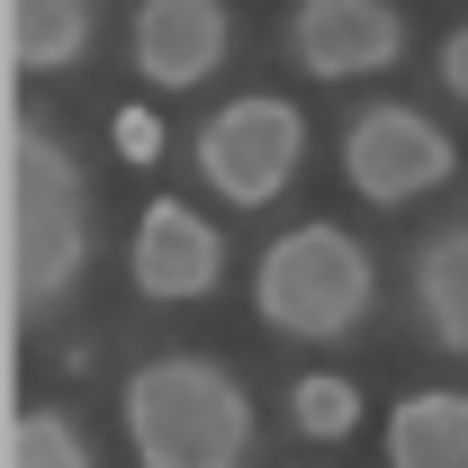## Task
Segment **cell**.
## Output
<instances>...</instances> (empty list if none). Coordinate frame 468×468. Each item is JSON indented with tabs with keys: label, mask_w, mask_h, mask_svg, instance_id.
<instances>
[{
	"label": "cell",
	"mask_w": 468,
	"mask_h": 468,
	"mask_svg": "<svg viewBox=\"0 0 468 468\" xmlns=\"http://www.w3.org/2000/svg\"><path fill=\"white\" fill-rule=\"evenodd\" d=\"M388 468H468V397L460 388L397 397V414H388Z\"/></svg>",
	"instance_id": "8fae6325"
},
{
	"label": "cell",
	"mask_w": 468,
	"mask_h": 468,
	"mask_svg": "<svg viewBox=\"0 0 468 468\" xmlns=\"http://www.w3.org/2000/svg\"><path fill=\"white\" fill-rule=\"evenodd\" d=\"M90 271V180L37 117L9 126V306L46 315Z\"/></svg>",
	"instance_id": "7a4b0ae2"
},
{
	"label": "cell",
	"mask_w": 468,
	"mask_h": 468,
	"mask_svg": "<svg viewBox=\"0 0 468 468\" xmlns=\"http://www.w3.org/2000/svg\"><path fill=\"white\" fill-rule=\"evenodd\" d=\"M109 135H117V154H126V163H154V154H163V126H154L144 109H117Z\"/></svg>",
	"instance_id": "5bb4252c"
},
{
	"label": "cell",
	"mask_w": 468,
	"mask_h": 468,
	"mask_svg": "<svg viewBox=\"0 0 468 468\" xmlns=\"http://www.w3.org/2000/svg\"><path fill=\"white\" fill-rule=\"evenodd\" d=\"M234 46V9L226 0H144L126 27V55L144 90H198Z\"/></svg>",
	"instance_id": "ba28073f"
},
{
	"label": "cell",
	"mask_w": 468,
	"mask_h": 468,
	"mask_svg": "<svg viewBox=\"0 0 468 468\" xmlns=\"http://www.w3.org/2000/svg\"><path fill=\"white\" fill-rule=\"evenodd\" d=\"M90 37H100V9L90 0H9L0 9L9 72H63V63L90 55Z\"/></svg>",
	"instance_id": "9c48e42d"
},
{
	"label": "cell",
	"mask_w": 468,
	"mask_h": 468,
	"mask_svg": "<svg viewBox=\"0 0 468 468\" xmlns=\"http://www.w3.org/2000/svg\"><path fill=\"white\" fill-rule=\"evenodd\" d=\"M9 468H100V460H90V441H81L72 414L18 406V414H9Z\"/></svg>",
	"instance_id": "7c38bea8"
},
{
	"label": "cell",
	"mask_w": 468,
	"mask_h": 468,
	"mask_svg": "<svg viewBox=\"0 0 468 468\" xmlns=\"http://www.w3.org/2000/svg\"><path fill=\"white\" fill-rule=\"evenodd\" d=\"M451 172H460V144L441 135V117L406 109V100H369L343 126V180L369 207H414L423 189H441Z\"/></svg>",
	"instance_id": "5b68a950"
},
{
	"label": "cell",
	"mask_w": 468,
	"mask_h": 468,
	"mask_svg": "<svg viewBox=\"0 0 468 468\" xmlns=\"http://www.w3.org/2000/svg\"><path fill=\"white\" fill-rule=\"evenodd\" d=\"M289 414H297L306 441H343L351 423H360V388H351L343 369H306V378L289 388Z\"/></svg>",
	"instance_id": "4fadbf2b"
},
{
	"label": "cell",
	"mask_w": 468,
	"mask_h": 468,
	"mask_svg": "<svg viewBox=\"0 0 468 468\" xmlns=\"http://www.w3.org/2000/svg\"><path fill=\"white\" fill-rule=\"evenodd\" d=\"M441 90L468 109V27H451V37H441Z\"/></svg>",
	"instance_id": "9a60e30c"
},
{
	"label": "cell",
	"mask_w": 468,
	"mask_h": 468,
	"mask_svg": "<svg viewBox=\"0 0 468 468\" xmlns=\"http://www.w3.org/2000/svg\"><path fill=\"white\" fill-rule=\"evenodd\" d=\"M126 280L154 306H189V297H207L226 280V234L207 226L189 198H154L135 217V243H126Z\"/></svg>",
	"instance_id": "52a82bcc"
},
{
	"label": "cell",
	"mask_w": 468,
	"mask_h": 468,
	"mask_svg": "<svg viewBox=\"0 0 468 468\" xmlns=\"http://www.w3.org/2000/svg\"><path fill=\"white\" fill-rule=\"evenodd\" d=\"M414 315H423V334L451 360H468V226L423 234V252H414Z\"/></svg>",
	"instance_id": "30bf717a"
},
{
	"label": "cell",
	"mask_w": 468,
	"mask_h": 468,
	"mask_svg": "<svg viewBox=\"0 0 468 468\" xmlns=\"http://www.w3.org/2000/svg\"><path fill=\"white\" fill-rule=\"evenodd\" d=\"M117 414H126L135 468H243L261 432L252 388L217 351H154L144 369H126Z\"/></svg>",
	"instance_id": "6da1fadb"
},
{
	"label": "cell",
	"mask_w": 468,
	"mask_h": 468,
	"mask_svg": "<svg viewBox=\"0 0 468 468\" xmlns=\"http://www.w3.org/2000/svg\"><path fill=\"white\" fill-rule=\"evenodd\" d=\"M306 163V117L280 90H243L198 126V172L226 207H271Z\"/></svg>",
	"instance_id": "277c9868"
},
{
	"label": "cell",
	"mask_w": 468,
	"mask_h": 468,
	"mask_svg": "<svg viewBox=\"0 0 468 468\" xmlns=\"http://www.w3.org/2000/svg\"><path fill=\"white\" fill-rule=\"evenodd\" d=\"M252 306L289 343H343L351 324L378 306V261L360 252V234L315 217L297 234H271V252L252 271Z\"/></svg>",
	"instance_id": "3957f363"
},
{
	"label": "cell",
	"mask_w": 468,
	"mask_h": 468,
	"mask_svg": "<svg viewBox=\"0 0 468 468\" xmlns=\"http://www.w3.org/2000/svg\"><path fill=\"white\" fill-rule=\"evenodd\" d=\"M289 55L315 81H369L406 55V9H388V0H297Z\"/></svg>",
	"instance_id": "8992f818"
}]
</instances>
